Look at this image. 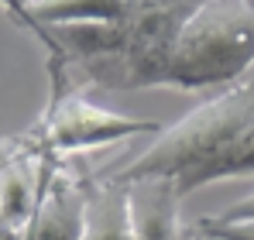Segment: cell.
Listing matches in <instances>:
<instances>
[{"label":"cell","instance_id":"cell-9","mask_svg":"<svg viewBox=\"0 0 254 240\" xmlns=\"http://www.w3.org/2000/svg\"><path fill=\"white\" fill-rule=\"evenodd\" d=\"M206 220H213V223H251V220H254V192L248 196V199H241V202H234V206H227L223 213L206 216Z\"/></svg>","mask_w":254,"mask_h":240},{"label":"cell","instance_id":"cell-4","mask_svg":"<svg viewBox=\"0 0 254 240\" xmlns=\"http://www.w3.org/2000/svg\"><path fill=\"white\" fill-rule=\"evenodd\" d=\"M89 179L93 172L83 165V155L48 161L42 199L21 240H83Z\"/></svg>","mask_w":254,"mask_h":240},{"label":"cell","instance_id":"cell-7","mask_svg":"<svg viewBox=\"0 0 254 240\" xmlns=\"http://www.w3.org/2000/svg\"><path fill=\"white\" fill-rule=\"evenodd\" d=\"M244 175H254V127L223 155V158H216L192 182V192L196 189H206V185H213V182H223V179H244Z\"/></svg>","mask_w":254,"mask_h":240},{"label":"cell","instance_id":"cell-3","mask_svg":"<svg viewBox=\"0 0 254 240\" xmlns=\"http://www.w3.org/2000/svg\"><path fill=\"white\" fill-rule=\"evenodd\" d=\"M38 141L45 155L52 158H76L96 148H110L130 137H158L165 130V123L148 117H127L114 114L107 107H96L93 100H86L83 86L72 82V76L48 62V103H45L42 117L28 127Z\"/></svg>","mask_w":254,"mask_h":240},{"label":"cell","instance_id":"cell-1","mask_svg":"<svg viewBox=\"0 0 254 240\" xmlns=\"http://www.w3.org/2000/svg\"><path fill=\"white\" fill-rule=\"evenodd\" d=\"M254 127V69L244 79L216 89L210 100H203L196 110L182 120L165 123V130L155 137L151 148H144L137 158L110 172L117 182H141V179H172L179 196H192V182L223 158L248 130Z\"/></svg>","mask_w":254,"mask_h":240},{"label":"cell","instance_id":"cell-8","mask_svg":"<svg viewBox=\"0 0 254 240\" xmlns=\"http://www.w3.org/2000/svg\"><path fill=\"white\" fill-rule=\"evenodd\" d=\"M192 230L203 240H254V220L251 223H213L203 216Z\"/></svg>","mask_w":254,"mask_h":240},{"label":"cell","instance_id":"cell-6","mask_svg":"<svg viewBox=\"0 0 254 240\" xmlns=\"http://www.w3.org/2000/svg\"><path fill=\"white\" fill-rule=\"evenodd\" d=\"M83 240H137L130 220V192L124 182L93 172Z\"/></svg>","mask_w":254,"mask_h":240},{"label":"cell","instance_id":"cell-2","mask_svg":"<svg viewBox=\"0 0 254 240\" xmlns=\"http://www.w3.org/2000/svg\"><path fill=\"white\" fill-rule=\"evenodd\" d=\"M254 69V0H203L162 72L169 89H223Z\"/></svg>","mask_w":254,"mask_h":240},{"label":"cell","instance_id":"cell-10","mask_svg":"<svg viewBox=\"0 0 254 240\" xmlns=\"http://www.w3.org/2000/svg\"><path fill=\"white\" fill-rule=\"evenodd\" d=\"M0 7H3V10H7V14H10V17H14V21L21 24V28H28V31H31L35 38L42 35V31H38V24L31 21V14H28V10H24V7H21L17 0H0Z\"/></svg>","mask_w":254,"mask_h":240},{"label":"cell","instance_id":"cell-5","mask_svg":"<svg viewBox=\"0 0 254 240\" xmlns=\"http://www.w3.org/2000/svg\"><path fill=\"white\" fill-rule=\"evenodd\" d=\"M130 220L137 240H203L192 227H182L179 189L172 179H141L127 185Z\"/></svg>","mask_w":254,"mask_h":240}]
</instances>
